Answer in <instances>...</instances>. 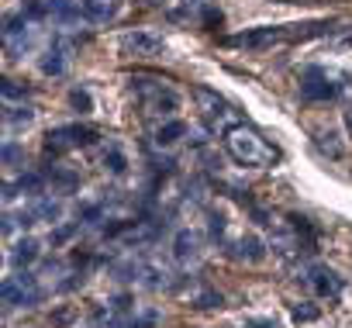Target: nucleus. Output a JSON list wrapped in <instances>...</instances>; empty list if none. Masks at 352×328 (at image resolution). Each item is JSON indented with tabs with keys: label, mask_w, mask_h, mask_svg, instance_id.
Segmentation results:
<instances>
[{
	"label": "nucleus",
	"mask_w": 352,
	"mask_h": 328,
	"mask_svg": "<svg viewBox=\"0 0 352 328\" xmlns=\"http://www.w3.org/2000/svg\"><path fill=\"white\" fill-rule=\"evenodd\" d=\"M73 232H76V228H73V225H66V228H59V232H56V235H52V242H56V245H59V242H66V239H69V235H73Z\"/></svg>",
	"instance_id": "29"
},
{
	"label": "nucleus",
	"mask_w": 352,
	"mask_h": 328,
	"mask_svg": "<svg viewBox=\"0 0 352 328\" xmlns=\"http://www.w3.org/2000/svg\"><path fill=\"white\" fill-rule=\"evenodd\" d=\"M21 159H25V149L18 142H4V162L8 166H14V162H21Z\"/></svg>",
	"instance_id": "23"
},
{
	"label": "nucleus",
	"mask_w": 352,
	"mask_h": 328,
	"mask_svg": "<svg viewBox=\"0 0 352 328\" xmlns=\"http://www.w3.org/2000/svg\"><path fill=\"white\" fill-rule=\"evenodd\" d=\"M25 94H28V87H21V83H14V80L4 83V100H14V97H25Z\"/></svg>",
	"instance_id": "25"
},
{
	"label": "nucleus",
	"mask_w": 352,
	"mask_h": 328,
	"mask_svg": "<svg viewBox=\"0 0 352 328\" xmlns=\"http://www.w3.org/2000/svg\"><path fill=\"white\" fill-rule=\"evenodd\" d=\"M4 42H8V52L11 56H25L38 45V21H32L25 11L21 14H11L4 21Z\"/></svg>",
	"instance_id": "5"
},
{
	"label": "nucleus",
	"mask_w": 352,
	"mask_h": 328,
	"mask_svg": "<svg viewBox=\"0 0 352 328\" xmlns=\"http://www.w3.org/2000/svg\"><path fill=\"white\" fill-rule=\"evenodd\" d=\"M42 187H45V177H42V173H25V177H18L14 184H8V187H4V201H14V197H18V190H21V194H35V197H38V194H42Z\"/></svg>",
	"instance_id": "15"
},
{
	"label": "nucleus",
	"mask_w": 352,
	"mask_h": 328,
	"mask_svg": "<svg viewBox=\"0 0 352 328\" xmlns=\"http://www.w3.org/2000/svg\"><path fill=\"white\" fill-rule=\"evenodd\" d=\"M59 215H63V204L56 201V197H45V194H38L35 197V204L28 208V211H21V228L25 225H35V221H59Z\"/></svg>",
	"instance_id": "11"
},
{
	"label": "nucleus",
	"mask_w": 352,
	"mask_h": 328,
	"mask_svg": "<svg viewBox=\"0 0 352 328\" xmlns=\"http://www.w3.org/2000/svg\"><path fill=\"white\" fill-rule=\"evenodd\" d=\"M35 259H38V242H35V239H21V242L14 245V252H11V263H14L18 270L32 266Z\"/></svg>",
	"instance_id": "17"
},
{
	"label": "nucleus",
	"mask_w": 352,
	"mask_h": 328,
	"mask_svg": "<svg viewBox=\"0 0 352 328\" xmlns=\"http://www.w3.org/2000/svg\"><path fill=\"white\" fill-rule=\"evenodd\" d=\"M338 45H345V49H352V32H345V35L338 39Z\"/></svg>",
	"instance_id": "31"
},
{
	"label": "nucleus",
	"mask_w": 352,
	"mask_h": 328,
	"mask_svg": "<svg viewBox=\"0 0 352 328\" xmlns=\"http://www.w3.org/2000/svg\"><path fill=\"white\" fill-rule=\"evenodd\" d=\"M66 66H69V52H66L63 42H52V45L42 52V59H38V69H42L45 76H63Z\"/></svg>",
	"instance_id": "12"
},
{
	"label": "nucleus",
	"mask_w": 352,
	"mask_h": 328,
	"mask_svg": "<svg viewBox=\"0 0 352 328\" xmlns=\"http://www.w3.org/2000/svg\"><path fill=\"white\" fill-rule=\"evenodd\" d=\"M32 121H35V111H32V107H25V104L14 107L11 100L4 104V124H11V128H28Z\"/></svg>",
	"instance_id": "18"
},
{
	"label": "nucleus",
	"mask_w": 352,
	"mask_h": 328,
	"mask_svg": "<svg viewBox=\"0 0 352 328\" xmlns=\"http://www.w3.org/2000/svg\"><path fill=\"white\" fill-rule=\"evenodd\" d=\"M314 142H318V149H321L328 159H342V155H345V145L338 142V131H318Z\"/></svg>",
	"instance_id": "19"
},
{
	"label": "nucleus",
	"mask_w": 352,
	"mask_h": 328,
	"mask_svg": "<svg viewBox=\"0 0 352 328\" xmlns=\"http://www.w3.org/2000/svg\"><path fill=\"white\" fill-rule=\"evenodd\" d=\"M249 328H276L273 318H249Z\"/></svg>",
	"instance_id": "28"
},
{
	"label": "nucleus",
	"mask_w": 352,
	"mask_h": 328,
	"mask_svg": "<svg viewBox=\"0 0 352 328\" xmlns=\"http://www.w3.org/2000/svg\"><path fill=\"white\" fill-rule=\"evenodd\" d=\"M349 90V73L335 66H307L300 76V97L304 100H335Z\"/></svg>",
	"instance_id": "3"
},
{
	"label": "nucleus",
	"mask_w": 352,
	"mask_h": 328,
	"mask_svg": "<svg viewBox=\"0 0 352 328\" xmlns=\"http://www.w3.org/2000/svg\"><path fill=\"white\" fill-rule=\"evenodd\" d=\"M0 294H4V304H11V307H28V304H35L42 297V287H38V280L28 270H21L18 276H8L4 280Z\"/></svg>",
	"instance_id": "6"
},
{
	"label": "nucleus",
	"mask_w": 352,
	"mask_h": 328,
	"mask_svg": "<svg viewBox=\"0 0 352 328\" xmlns=\"http://www.w3.org/2000/svg\"><path fill=\"white\" fill-rule=\"evenodd\" d=\"M121 52L124 56H135V59H148V56H159L162 52V35L155 32H145V28H135L121 39Z\"/></svg>",
	"instance_id": "9"
},
{
	"label": "nucleus",
	"mask_w": 352,
	"mask_h": 328,
	"mask_svg": "<svg viewBox=\"0 0 352 328\" xmlns=\"http://www.w3.org/2000/svg\"><path fill=\"white\" fill-rule=\"evenodd\" d=\"M104 166H107L111 173H118V177L128 170V159H124V152H121L118 145H107V152H104Z\"/></svg>",
	"instance_id": "21"
},
{
	"label": "nucleus",
	"mask_w": 352,
	"mask_h": 328,
	"mask_svg": "<svg viewBox=\"0 0 352 328\" xmlns=\"http://www.w3.org/2000/svg\"><path fill=\"white\" fill-rule=\"evenodd\" d=\"M197 104H201V111H204V118H208L211 124H218V128H225V131L232 128L228 121L235 118V111H232V104H228L225 97H218V94L197 87Z\"/></svg>",
	"instance_id": "10"
},
{
	"label": "nucleus",
	"mask_w": 352,
	"mask_h": 328,
	"mask_svg": "<svg viewBox=\"0 0 352 328\" xmlns=\"http://www.w3.org/2000/svg\"><path fill=\"white\" fill-rule=\"evenodd\" d=\"M184 4H187V8H190V4H201V0H184Z\"/></svg>",
	"instance_id": "33"
},
{
	"label": "nucleus",
	"mask_w": 352,
	"mask_h": 328,
	"mask_svg": "<svg viewBox=\"0 0 352 328\" xmlns=\"http://www.w3.org/2000/svg\"><path fill=\"white\" fill-rule=\"evenodd\" d=\"M49 180H56L63 190H73V187L80 184V177H76V173H69V170H63V166H52V170H49Z\"/></svg>",
	"instance_id": "22"
},
{
	"label": "nucleus",
	"mask_w": 352,
	"mask_h": 328,
	"mask_svg": "<svg viewBox=\"0 0 352 328\" xmlns=\"http://www.w3.org/2000/svg\"><path fill=\"white\" fill-rule=\"evenodd\" d=\"M148 4H162V0H148Z\"/></svg>",
	"instance_id": "34"
},
{
	"label": "nucleus",
	"mask_w": 352,
	"mask_h": 328,
	"mask_svg": "<svg viewBox=\"0 0 352 328\" xmlns=\"http://www.w3.org/2000/svg\"><path fill=\"white\" fill-rule=\"evenodd\" d=\"M266 256V249H263V242L256 239V235H242L239 239V259H245V263H259Z\"/></svg>",
	"instance_id": "20"
},
{
	"label": "nucleus",
	"mask_w": 352,
	"mask_h": 328,
	"mask_svg": "<svg viewBox=\"0 0 352 328\" xmlns=\"http://www.w3.org/2000/svg\"><path fill=\"white\" fill-rule=\"evenodd\" d=\"M184 135H190V128L180 121V118H166L159 128H155V135H152V142L159 145V149H169V145H176Z\"/></svg>",
	"instance_id": "13"
},
{
	"label": "nucleus",
	"mask_w": 352,
	"mask_h": 328,
	"mask_svg": "<svg viewBox=\"0 0 352 328\" xmlns=\"http://www.w3.org/2000/svg\"><path fill=\"white\" fill-rule=\"evenodd\" d=\"M173 249H176V259H180V263H190V259H197V256H201V235H197V232H190V228H184L180 235H176Z\"/></svg>",
	"instance_id": "16"
},
{
	"label": "nucleus",
	"mask_w": 352,
	"mask_h": 328,
	"mask_svg": "<svg viewBox=\"0 0 352 328\" xmlns=\"http://www.w3.org/2000/svg\"><path fill=\"white\" fill-rule=\"evenodd\" d=\"M345 124H349V128H352V111H349V114H345Z\"/></svg>",
	"instance_id": "32"
},
{
	"label": "nucleus",
	"mask_w": 352,
	"mask_h": 328,
	"mask_svg": "<svg viewBox=\"0 0 352 328\" xmlns=\"http://www.w3.org/2000/svg\"><path fill=\"white\" fill-rule=\"evenodd\" d=\"M300 276H304V283L314 290V297H321V300H335V297H342V290H345V280H342L331 266H321V263L307 266Z\"/></svg>",
	"instance_id": "8"
},
{
	"label": "nucleus",
	"mask_w": 352,
	"mask_h": 328,
	"mask_svg": "<svg viewBox=\"0 0 352 328\" xmlns=\"http://www.w3.org/2000/svg\"><path fill=\"white\" fill-rule=\"evenodd\" d=\"M318 314H321V311L311 307V304H297V307H294V321H297V325H300V321H314Z\"/></svg>",
	"instance_id": "24"
},
{
	"label": "nucleus",
	"mask_w": 352,
	"mask_h": 328,
	"mask_svg": "<svg viewBox=\"0 0 352 328\" xmlns=\"http://www.w3.org/2000/svg\"><path fill=\"white\" fill-rule=\"evenodd\" d=\"M331 25L328 21H314V25H276V28H256V32H242L235 39H228V45L235 49H270L280 42H304L314 35H328Z\"/></svg>",
	"instance_id": "2"
},
{
	"label": "nucleus",
	"mask_w": 352,
	"mask_h": 328,
	"mask_svg": "<svg viewBox=\"0 0 352 328\" xmlns=\"http://www.w3.org/2000/svg\"><path fill=\"white\" fill-rule=\"evenodd\" d=\"M118 14V0H83V18L94 25H107Z\"/></svg>",
	"instance_id": "14"
},
{
	"label": "nucleus",
	"mask_w": 352,
	"mask_h": 328,
	"mask_svg": "<svg viewBox=\"0 0 352 328\" xmlns=\"http://www.w3.org/2000/svg\"><path fill=\"white\" fill-rule=\"evenodd\" d=\"M225 225H228V221H225V215L211 211V235H214V239H218V235H225Z\"/></svg>",
	"instance_id": "27"
},
{
	"label": "nucleus",
	"mask_w": 352,
	"mask_h": 328,
	"mask_svg": "<svg viewBox=\"0 0 352 328\" xmlns=\"http://www.w3.org/2000/svg\"><path fill=\"white\" fill-rule=\"evenodd\" d=\"M131 83H135V90H138V97H142L145 114H152V118H173L176 111H180V94H176L166 80L135 76Z\"/></svg>",
	"instance_id": "4"
},
{
	"label": "nucleus",
	"mask_w": 352,
	"mask_h": 328,
	"mask_svg": "<svg viewBox=\"0 0 352 328\" xmlns=\"http://www.w3.org/2000/svg\"><path fill=\"white\" fill-rule=\"evenodd\" d=\"M94 138H97V131L87 128V124H59V128H52L45 135V149L49 152H69V149L90 145Z\"/></svg>",
	"instance_id": "7"
},
{
	"label": "nucleus",
	"mask_w": 352,
	"mask_h": 328,
	"mask_svg": "<svg viewBox=\"0 0 352 328\" xmlns=\"http://www.w3.org/2000/svg\"><path fill=\"white\" fill-rule=\"evenodd\" d=\"M204 21H208V25H221V11L208 8V11H204Z\"/></svg>",
	"instance_id": "30"
},
{
	"label": "nucleus",
	"mask_w": 352,
	"mask_h": 328,
	"mask_svg": "<svg viewBox=\"0 0 352 328\" xmlns=\"http://www.w3.org/2000/svg\"><path fill=\"white\" fill-rule=\"evenodd\" d=\"M69 104H73V107H83V111H90V107H94L87 90H73V94H69Z\"/></svg>",
	"instance_id": "26"
},
{
	"label": "nucleus",
	"mask_w": 352,
	"mask_h": 328,
	"mask_svg": "<svg viewBox=\"0 0 352 328\" xmlns=\"http://www.w3.org/2000/svg\"><path fill=\"white\" fill-rule=\"evenodd\" d=\"M225 149L239 166H273L280 159V152L249 124H232L225 131Z\"/></svg>",
	"instance_id": "1"
}]
</instances>
